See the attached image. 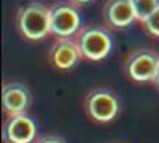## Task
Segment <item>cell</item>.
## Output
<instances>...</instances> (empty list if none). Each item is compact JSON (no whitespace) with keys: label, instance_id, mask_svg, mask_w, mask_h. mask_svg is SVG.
<instances>
[{"label":"cell","instance_id":"cell-1","mask_svg":"<svg viewBox=\"0 0 159 143\" xmlns=\"http://www.w3.org/2000/svg\"><path fill=\"white\" fill-rule=\"evenodd\" d=\"M16 27L25 40L40 41L50 34V7L30 2L16 12Z\"/></svg>","mask_w":159,"mask_h":143},{"label":"cell","instance_id":"cell-2","mask_svg":"<svg viewBox=\"0 0 159 143\" xmlns=\"http://www.w3.org/2000/svg\"><path fill=\"white\" fill-rule=\"evenodd\" d=\"M74 40L83 55V59L91 62L103 61L109 56L114 47V40L109 30L97 24L81 27V30L74 35Z\"/></svg>","mask_w":159,"mask_h":143},{"label":"cell","instance_id":"cell-3","mask_svg":"<svg viewBox=\"0 0 159 143\" xmlns=\"http://www.w3.org/2000/svg\"><path fill=\"white\" fill-rule=\"evenodd\" d=\"M83 105L87 117L97 124L112 122L121 109L118 96L105 87H96L85 93Z\"/></svg>","mask_w":159,"mask_h":143},{"label":"cell","instance_id":"cell-4","mask_svg":"<svg viewBox=\"0 0 159 143\" xmlns=\"http://www.w3.org/2000/svg\"><path fill=\"white\" fill-rule=\"evenodd\" d=\"M81 30V13L71 2H59L50 7V34L56 39H72Z\"/></svg>","mask_w":159,"mask_h":143},{"label":"cell","instance_id":"cell-5","mask_svg":"<svg viewBox=\"0 0 159 143\" xmlns=\"http://www.w3.org/2000/svg\"><path fill=\"white\" fill-rule=\"evenodd\" d=\"M158 63L159 53L149 47H140L127 56L124 62V74L134 83H152Z\"/></svg>","mask_w":159,"mask_h":143},{"label":"cell","instance_id":"cell-6","mask_svg":"<svg viewBox=\"0 0 159 143\" xmlns=\"http://www.w3.org/2000/svg\"><path fill=\"white\" fill-rule=\"evenodd\" d=\"M2 136L5 143H33L37 139V124L27 114L12 115L3 122Z\"/></svg>","mask_w":159,"mask_h":143},{"label":"cell","instance_id":"cell-7","mask_svg":"<svg viewBox=\"0 0 159 143\" xmlns=\"http://www.w3.org/2000/svg\"><path fill=\"white\" fill-rule=\"evenodd\" d=\"M83 61L74 37L56 39L49 49V63L57 71H71Z\"/></svg>","mask_w":159,"mask_h":143},{"label":"cell","instance_id":"cell-8","mask_svg":"<svg viewBox=\"0 0 159 143\" xmlns=\"http://www.w3.org/2000/svg\"><path fill=\"white\" fill-rule=\"evenodd\" d=\"M31 92L24 83L11 81L5 83L2 87V106L7 117L27 114L31 106Z\"/></svg>","mask_w":159,"mask_h":143},{"label":"cell","instance_id":"cell-9","mask_svg":"<svg viewBox=\"0 0 159 143\" xmlns=\"http://www.w3.org/2000/svg\"><path fill=\"white\" fill-rule=\"evenodd\" d=\"M102 15L105 25L112 30H124L137 21L131 0H106Z\"/></svg>","mask_w":159,"mask_h":143},{"label":"cell","instance_id":"cell-10","mask_svg":"<svg viewBox=\"0 0 159 143\" xmlns=\"http://www.w3.org/2000/svg\"><path fill=\"white\" fill-rule=\"evenodd\" d=\"M136 18L139 22H144L152 13L159 9V0H131Z\"/></svg>","mask_w":159,"mask_h":143},{"label":"cell","instance_id":"cell-11","mask_svg":"<svg viewBox=\"0 0 159 143\" xmlns=\"http://www.w3.org/2000/svg\"><path fill=\"white\" fill-rule=\"evenodd\" d=\"M142 25L144 27V30L148 31L149 34L155 35V37H159V9L155 13H152Z\"/></svg>","mask_w":159,"mask_h":143},{"label":"cell","instance_id":"cell-12","mask_svg":"<svg viewBox=\"0 0 159 143\" xmlns=\"http://www.w3.org/2000/svg\"><path fill=\"white\" fill-rule=\"evenodd\" d=\"M33 143H66V140L59 134H43V136H37Z\"/></svg>","mask_w":159,"mask_h":143},{"label":"cell","instance_id":"cell-13","mask_svg":"<svg viewBox=\"0 0 159 143\" xmlns=\"http://www.w3.org/2000/svg\"><path fill=\"white\" fill-rule=\"evenodd\" d=\"M152 84H153V86L159 90V63H158V68H156V72H155V75H153V80H152Z\"/></svg>","mask_w":159,"mask_h":143},{"label":"cell","instance_id":"cell-14","mask_svg":"<svg viewBox=\"0 0 159 143\" xmlns=\"http://www.w3.org/2000/svg\"><path fill=\"white\" fill-rule=\"evenodd\" d=\"M69 2L74 3V5H77V6H83V5H87V3L93 2V0H69Z\"/></svg>","mask_w":159,"mask_h":143},{"label":"cell","instance_id":"cell-15","mask_svg":"<svg viewBox=\"0 0 159 143\" xmlns=\"http://www.w3.org/2000/svg\"><path fill=\"white\" fill-rule=\"evenodd\" d=\"M114 143H116V142H114Z\"/></svg>","mask_w":159,"mask_h":143}]
</instances>
